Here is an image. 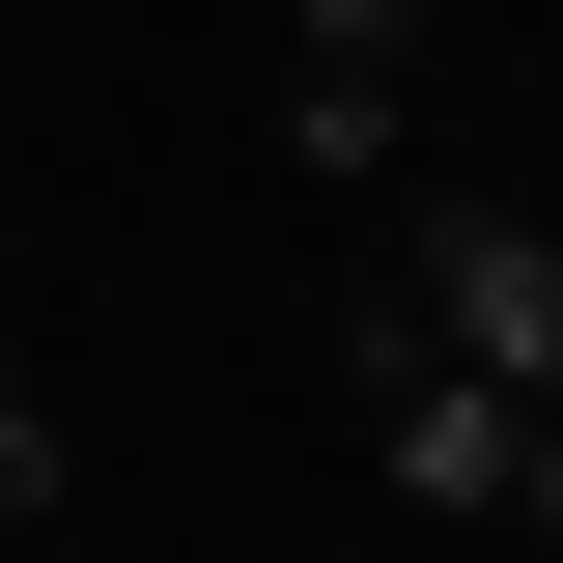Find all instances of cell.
Instances as JSON below:
<instances>
[{"instance_id": "cell-1", "label": "cell", "mask_w": 563, "mask_h": 563, "mask_svg": "<svg viewBox=\"0 0 563 563\" xmlns=\"http://www.w3.org/2000/svg\"><path fill=\"white\" fill-rule=\"evenodd\" d=\"M395 310L451 366H507V395H563V225H507V198H422L395 225Z\"/></svg>"}, {"instance_id": "cell-3", "label": "cell", "mask_w": 563, "mask_h": 563, "mask_svg": "<svg viewBox=\"0 0 563 563\" xmlns=\"http://www.w3.org/2000/svg\"><path fill=\"white\" fill-rule=\"evenodd\" d=\"M536 563H563V536H536Z\"/></svg>"}, {"instance_id": "cell-2", "label": "cell", "mask_w": 563, "mask_h": 563, "mask_svg": "<svg viewBox=\"0 0 563 563\" xmlns=\"http://www.w3.org/2000/svg\"><path fill=\"white\" fill-rule=\"evenodd\" d=\"M29 507H57V395L0 366V536H29Z\"/></svg>"}]
</instances>
